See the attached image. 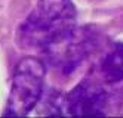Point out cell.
Returning a JSON list of instances; mask_svg holds the SVG:
<instances>
[{
    "instance_id": "1",
    "label": "cell",
    "mask_w": 123,
    "mask_h": 118,
    "mask_svg": "<svg viewBox=\"0 0 123 118\" xmlns=\"http://www.w3.org/2000/svg\"><path fill=\"white\" fill-rule=\"evenodd\" d=\"M76 21L71 0H39L18 28L16 40L22 49L46 53L76 31Z\"/></svg>"
},
{
    "instance_id": "2",
    "label": "cell",
    "mask_w": 123,
    "mask_h": 118,
    "mask_svg": "<svg viewBox=\"0 0 123 118\" xmlns=\"http://www.w3.org/2000/svg\"><path fill=\"white\" fill-rule=\"evenodd\" d=\"M46 68L34 56L22 58L15 67L5 117H24L39 103L43 93Z\"/></svg>"
},
{
    "instance_id": "3",
    "label": "cell",
    "mask_w": 123,
    "mask_h": 118,
    "mask_svg": "<svg viewBox=\"0 0 123 118\" xmlns=\"http://www.w3.org/2000/svg\"><path fill=\"white\" fill-rule=\"evenodd\" d=\"M96 43L98 35L95 31H92L91 27L76 28V31L67 40L48 50L45 55L49 58L52 65L62 74H71L92 53Z\"/></svg>"
},
{
    "instance_id": "4",
    "label": "cell",
    "mask_w": 123,
    "mask_h": 118,
    "mask_svg": "<svg viewBox=\"0 0 123 118\" xmlns=\"http://www.w3.org/2000/svg\"><path fill=\"white\" fill-rule=\"evenodd\" d=\"M107 92L96 80L85 78L65 97V112L74 117L104 115Z\"/></svg>"
},
{
    "instance_id": "5",
    "label": "cell",
    "mask_w": 123,
    "mask_h": 118,
    "mask_svg": "<svg viewBox=\"0 0 123 118\" xmlns=\"http://www.w3.org/2000/svg\"><path fill=\"white\" fill-rule=\"evenodd\" d=\"M99 72L107 83H119L123 80V43H116L101 61Z\"/></svg>"
}]
</instances>
